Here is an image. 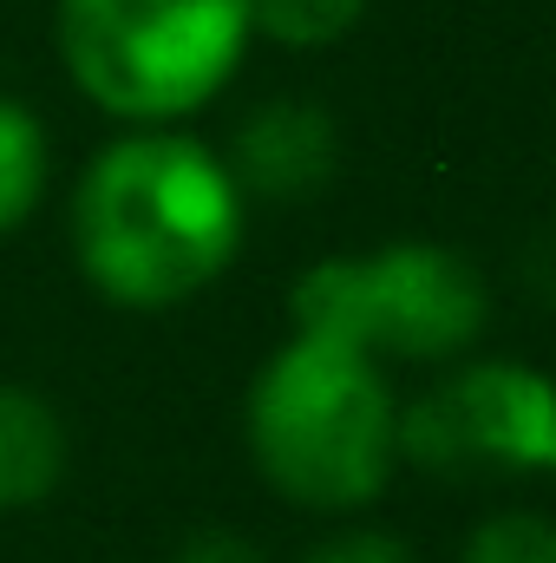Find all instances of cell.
I'll list each match as a JSON object with an SVG mask.
<instances>
[{
	"label": "cell",
	"instance_id": "obj_10",
	"mask_svg": "<svg viewBox=\"0 0 556 563\" xmlns=\"http://www.w3.org/2000/svg\"><path fill=\"white\" fill-rule=\"evenodd\" d=\"M458 563H556V518L544 511H491L471 525Z\"/></svg>",
	"mask_w": 556,
	"mask_h": 563
},
{
	"label": "cell",
	"instance_id": "obj_2",
	"mask_svg": "<svg viewBox=\"0 0 556 563\" xmlns=\"http://www.w3.org/2000/svg\"><path fill=\"white\" fill-rule=\"evenodd\" d=\"M243 439L269 492L347 518L400 472V394L374 354L294 328L243 394Z\"/></svg>",
	"mask_w": 556,
	"mask_h": 563
},
{
	"label": "cell",
	"instance_id": "obj_6",
	"mask_svg": "<svg viewBox=\"0 0 556 563\" xmlns=\"http://www.w3.org/2000/svg\"><path fill=\"white\" fill-rule=\"evenodd\" d=\"M230 170L249 197H269V203H301L314 197L327 177H334V157H341V139H334V119L308 99H269L256 106L236 139H230Z\"/></svg>",
	"mask_w": 556,
	"mask_h": 563
},
{
	"label": "cell",
	"instance_id": "obj_4",
	"mask_svg": "<svg viewBox=\"0 0 556 563\" xmlns=\"http://www.w3.org/2000/svg\"><path fill=\"white\" fill-rule=\"evenodd\" d=\"M288 321L308 334H334L360 354L452 367L478 347L491 321V288L478 263L452 243L400 236L354 256H321L288 288Z\"/></svg>",
	"mask_w": 556,
	"mask_h": 563
},
{
	"label": "cell",
	"instance_id": "obj_3",
	"mask_svg": "<svg viewBox=\"0 0 556 563\" xmlns=\"http://www.w3.org/2000/svg\"><path fill=\"white\" fill-rule=\"evenodd\" d=\"M249 40V0H53L66 79L119 125L203 112L243 73Z\"/></svg>",
	"mask_w": 556,
	"mask_h": 563
},
{
	"label": "cell",
	"instance_id": "obj_5",
	"mask_svg": "<svg viewBox=\"0 0 556 563\" xmlns=\"http://www.w3.org/2000/svg\"><path fill=\"white\" fill-rule=\"evenodd\" d=\"M400 465L432 478H556V380L531 361H452L400 407Z\"/></svg>",
	"mask_w": 556,
	"mask_h": 563
},
{
	"label": "cell",
	"instance_id": "obj_7",
	"mask_svg": "<svg viewBox=\"0 0 556 563\" xmlns=\"http://www.w3.org/2000/svg\"><path fill=\"white\" fill-rule=\"evenodd\" d=\"M73 439L46 394L0 380V511H33L66 485Z\"/></svg>",
	"mask_w": 556,
	"mask_h": 563
},
{
	"label": "cell",
	"instance_id": "obj_12",
	"mask_svg": "<svg viewBox=\"0 0 556 563\" xmlns=\"http://www.w3.org/2000/svg\"><path fill=\"white\" fill-rule=\"evenodd\" d=\"M170 563H269V551L256 544V538H243V531H223V525H210V531H190Z\"/></svg>",
	"mask_w": 556,
	"mask_h": 563
},
{
	"label": "cell",
	"instance_id": "obj_1",
	"mask_svg": "<svg viewBox=\"0 0 556 563\" xmlns=\"http://www.w3.org/2000/svg\"><path fill=\"white\" fill-rule=\"evenodd\" d=\"M79 276L112 308L164 314L243 256L249 190L230 157L177 125H132L99 144L66 203Z\"/></svg>",
	"mask_w": 556,
	"mask_h": 563
},
{
	"label": "cell",
	"instance_id": "obj_9",
	"mask_svg": "<svg viewBox=\"0 0 556 563\" xmlns=\"http://www.w3.org/2000/svg\"><path fill=\"white\" fill-rule=\"evenodd\" d=\"M367 7L374 0H249V26L269 46L321 53V46H341L367 20Z\"/></svg>",
	"mask_w": 556,
	"mask_h": 563
},
{
	"label": "cell",
	"instance_id": "obj_11",
	"mask_svg": "<svg viewBox=\"0 0 556 563\" xmlns=\"http://www.w3.org/2000/svg\"><path fill=\"white\" fill-rule=\"evenodd\" d=\"M301 563H419L393 531H374V525H347L334 538H321Z\"/></svg>",
	"mask_w": 556,
	"mask_h": 563
},
{
	"label": "cell",
	"instance_id": "obj_8",
	"mask_svg": "<svg viewBox=\"0 0 556 563\" xmlns=\"http://www.w3.org/2000/svg\"><path fill=\"white\" fill-rule=\"evenodd\" d=\"M46 184H53V139H46V119L0 92V236H13L20 223H33V210L46 203Z\"/></svg>",
	"mask_w": 556,
	"mask_h": 563
}]
</instances>
